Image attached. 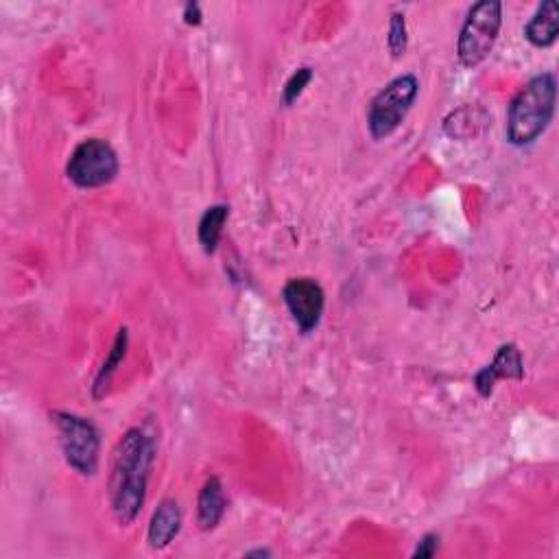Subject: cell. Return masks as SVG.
<instances>
[{
    "label": "cell",
    "mask_w": 559,
    "mask_h": 559,
    "mask_svg": "<svg viewBox=\"0 0 559 559\" xmlns=\"http://www.w3.org/2000/svg\"><path fill=\"white\" fill-rule=\"evenodd\" d=\"M420 83L413 75H402L380 90L367 112V127L374 140H383L391 136L407 118L411 105L418 97Z\"/></svg>",
    "instance_id": "obj_5"
},
{
    "label": "cell",
    "mask_w": 559,
    "mask_h": 559,
    "mask_svg": "<svg viewBox=\"0 0 559 559\" xmlns=\"http://www.w3.org/2000/svg\"><path fill=\"white\" fill-rule=\"evenodd\" d=\"M182 529V509L180 503L173 498H166L160 503V507L153 511L151 522H149V544L151 549L162 551L169 546L175 535Z\"/></svg>",
    "instance_id": "obj_9"
},
{
    "label": "cell",
    "mask_w": 559,
    "mask_h": 559,
    "mask_svg": "<svg viewBox=\"0 0 559 559\" xmlns=\"http://www.w3.org/2000/svg\"><path fill=\"white\" fill-rule=\"evenodd\" d=\"M230 208L228 206H212L204 212V217L199 221V243L204 247L206 254H212L219 245L223 234V225L228 221Z\"/></svg>",
    "instance_id": "obj_12"
},
{
    "label": "cell",
    "mask_w": 559,
    "mask_h": 559,
    "mask_svg": "<svg viewBox=\"0 0 559 559\" xmlns=\"http://www.w3.org/2000/svg\"><path fill=\"white\" fill-rule=\"evenodd\" d=\"M437 546H439V538L435 533H428L422 538V542L418 544V549L413 551L415 559H428L437 553Z\"/></svg>",
    "instance_id": "obj_16"
},
{
    "label": "cell",
    "mask_w": 559,
    "mask_h": 559,
    "mask_svg": "<svg viewBox=\"0 0 559 559\" xmlns=\"http://www.w3.org/2000/svg\"><path fill=\"white\" fill-rule=\"evenodd\" d=\"M125 350H127V328H121L116 335V341H114L110 356H107V361L103 363L97 380H94V396H97V398L103 396V389L107 387L112 374L116 372V365L125 359Z\"/></svg>",
    "instance_id": "obj_13"
},
{
    "label": "cell",
    "mask_w": 559,
    "mask_h": 559,
    "mask_svg": "<svg viewBox=\"0 0 559 559\" xmlns=\"http://www.w3.org/2000/svg\"><path fill=\"white\" fill-rule=\"evenodd\" d=\"M522 376H525V367H522L520 350L514 343H507L496 352L494 361L474 376V387L483 398H490L496 380H522Z\"/></svg>",
    "instance_id": "obj_8"
},
{
    "label": "cell",
    "mask_w": 559,
    "mask_h": 559,
    "mask_svg": "<svg viewBox=\"0 0 559 559\" xmlns=\"http://www.w3.org/2000/svg\"><path fill=\"white\" fill-rule=\"evenodd\" d=\"M225 514V494L219 477H210L197 498V525L201 531L217 529Z\"/></svg>",
    "instance_id": "obj_11"
},
{
    "label": "cell",
    "mask_w": 559,
    "mask_h": 559,
    "mask_svg": "<svg viewBox=\"0 0 559 559\" xmlns=\"http://www.w3.org/2000/svg\"><path fill=\"white\" fill-rule=\"evenodd\" d=\"M66 173L79 188H101L118 175V158L110 142L88 138L73 151Z\"/></svg>",
    "instance_id": "obj_6"
},
{
    "label": "cell",
    "mask_w": 559,
    "mask_h": 559,
    "mask_svg": "<svg viewBox=\"0 0 559 559\" xmlns=\"http://www.w3.org/2000/svg\"><path fill=\"white\" fill-rule=\"evenodd\" d=\"M557 81L551 73L533 77L511 101L507 112V140L514 147H527L538 140L553 121Z\"/></svg>",
    "instance_id": "obj_2"
},
{
    "label": "cell",
    "mask_w": 559,
    "mask_h": 559,
    "mask_svg": "<svg viewBox=\"0 0 559 559\" xmlns=\"http://www.w3.org/2000/svg\"><path fill=\"white\" fill-rule=\"evenodd\" d=\"M153 455H156L153 439L140 428H129L114 448L110 468V503L116 520L123 527L132 525L142 505H145Z\"/></svg>",
    "instance_id": "obj_1"
},
{
    "label": "cell",
    "mask_w": 559,
    "mask_h": 559,
    "mask_svg": "<svg viewBox=\"0 0 559 559\" xmlns=\"http://www.w3.org/2000/svg\"><path fill=\"white\" fill-rule=\"evenodd\" d=\"M271 553L269 551H252V553H247V557H269Z\"/></svg>",
    "instance_id": "obj_18"
},
{
    "label": "cell",
    "mask_w": 559,
    "mask_h": 559,
    "mask_svg": "<svg viewBox=\"0 0 559 559\" xmlns=\"http://www.w3.org/2000/svg\"><path fill=\"white\" fill-rule=\"evenodd\" d=\"M313 79V70L304 66V68H297L295 73L291 75V79L287 81V86H284V92H282V99L287 105L295 103L297 99H300V94L304 92V88L311 83Z\"/></svg>",
    "instance_id": "obj_15"
},
{
    "label": "cell",
    "mask_w": 559,
    "mask_h": 559,
    "mask_svg": "<svg viewBox=\"0 0 559 559\" xmlns=\"http://www.w3.org/2000/svg\"><path fill=\"white\" fill-rule=\"evenodd\" d=\"M282 297L297 328L302 332H313L326 306V295L321 284L313 278H293L284 287Z\"/></svg>",
    "instance_id": "obj_7"
},
{
    "label": "cell",
    "mask_w": 559,
    "mask_h": 559,
    "mask_svg": "<svg viewBox=\"0 0 559 559\" xmlns=\"http://www.w3.org/2000/svg\"><path fill=\"white\" fill-rule=\"evenodd\" d=\"M407 42H409L407 22H404L402 14H394L389 20V38H387L389 51H391V55H394V59L404 55V51H407Z\"/></svg>",
    "instance_id": "obj_14"
},
{
    "label": "cell",
    "mask_w": 559,
    "mask_h": 559,
    "mask_svg": "<svg viewBox=\"0 0 559 559\" xmlns=\"http://www.w3.org/2000/svg\"><path fill=\"white\" fill-rule=\"evenodd\" d=\"M503 25V5L498 0H481L468 11V18L463 22L457 55L459 62L466 68L479 66L485 57L492 53Z\"/></svg>",
    "instance_id": "obj_4"
},
{
    "label": "cell",
    "mask_w": 559,
    "mask_h": 559,
    "mask_svg": "<svg viewBox=\"0 0 559 559\" xmlns=\"http://www.w3.org/2000/svg\"><path fill=\"white\" fill-rule=\"evenodd\" d=\"M51 420L57 428V439L62 446V453L66 463L81 477H92L99 468V450L101 439L99 431L90 420L81 418L75 413L55 411L51 413Z\"/></svg>",
    "instance_id": "obj_3"
},
{
    "label": "cell",
    "mask_w": 559,
    "mask_h": 559,
    "mask_svg": "<svg viewBox=\"0 0 559 559\" xmlns=\"http://www.w3.org/2000/svg\"><path fill=\"white\" fill-rule=\"evenodd\" d=\"M559 35V7L555 0H544V3L535 11L533 18L527 22L525 27V38L538 46V49H546V46L555 44Z\"/></svg>",
    "instance_id": "obj_10"
},
{
    "label": "cell",
    "mask_w": 559,
    "mask_h": 559,
    "mask_svg": "<svg viewBox=\"0 0 559 559\" xmlns=\"http://www.w3.org/2000/svg\"><path fill=\"white\" fill-rule=\"evenodd\" d=\"M184 20H186V25H201V9L197 3H188L184 7Z\"/></svg>",
    "instance_id": "obj_17"
}]
</instances>
